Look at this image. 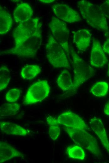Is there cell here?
Listing matches in <instances>:
<instances>
[{
  "label": "cell",
  "mask_w": 109,
  "mask_h": 163,
  "mask_svg": "<svg viewBox=\"0 0 109 163\" xmlns=\"http://www.w3.org/2000/svg\"><path fill=\"white\" fill-rule=\"evenodd\" d=\"M42 25L37 18L19 24L13 33L14 46L1 51L0 55H13L23 57L35 56L42 44Z\"/></svg>",
  "instance_id": "obj_1"
},
{
  "label": "cell",
  "mask_w": 109,
  "mask_h": 163,
  "mask_svg": "<svg viewBox=\"0 0 109 163\" xmlns=\"http://www.w3.org/2000/svg\"><path fill=\"white\" fill-rule=\"evenodd\" d=\"M77 4L83 18L89 25L96 29L108 32L106 18L99 6L85 0L78 1Z\"/></svg>",
  "instance_id": "obj_2"
},
{
  "label": "cell",
  "mask_w": 109,
  "mask_h": 163,
  "mask_svg": "<svg viewBox=\"0 0 109 163\" xmlns=\"http://www.w3.org/2000/svg\"><path fill=\"white\" fill-rule=\"evenodd\" d=\"M70 53L72 58L74 72L73 85L69 91H75L86 81L94 75L95 70L76 52L73 48L70 46Z\"/></svg>",
  "instance_id": "obj_3"
},
{
  "label": "cell",
  "mask_w": 109,
  "mask_h": 163,
  "mask_svg": "<svg viewBox=\"0 0 109 163\" xmlns=\"http://www.w3.org/2000/svg\"><path fill=\"white\" fill-rule=\"evenodd\" d=\"M64 129L73 142L93 155H101L99 147L96 139L86 129L64 127Z\"/></svg>",
  "instance_id": "obj_4"
},
{
  "label": "cell",
  "mask_w": 109,
  "mask_h": 163,
  "mask_svg": "<svg viewBox=\"0 0 109 163\" xmlns=\"http://www.w3.org/2000/svg\"><path fill=\"white\" fill-rule=\"evenodd\" d=\"M46 53L48 60L53 67L70 68L66 53L52 34L49 35L46 44Z\"/></svg>",
  "instance_id": "obj_5"
},
{
  "label": "cell",
  "mask_w": 109,
  "mask_h": 163,
  "mask_svg": "<svg viewBox=\"0 0 109 163\" xmlns=\"http://www.w3.org/2000/svg\"><path fill=\"white\" fill-rule=\"evenodd\" d=\"M52 34L62 47L66 54L70 53L68 39L69 31L66 24L58 18L53 17L49 24Z\"/></svg>",
  "instance_id": "obj_6"
},
{
  "label": "cell",
  "mask_w": 109,
  "mask_h": 163,
  "mask_svg": "<svg viewBox=\"0 0 109 163\" xmlns=\"http://www.w3.org/2000/svg\"><path fill=\"white\" fill-rule=\"evenodd\" d=\"M50 92V87L47 81H37L29 87L23 103L29 105L41 102L49 96Z\"/></svg>",
  "instance_id": "obj_7"
},
{
  "label": "cell",
  "mask_w": 109,
  "mask_h": 163,
  "mask_svg": "<svg viewBox=\"0 0 109 163\" xmlns=\"http://www.w3.org/2000/svg\"><path fill=\"white\" fill-rule=\"evenodd\" d=\"M53 11L58 18L69 23L80 21L82 19L79 13L69 6L58 4L52 6Z\"/></svg>",
  "instance_id": "obj_8"
},
{
  "label": "cell",
  "mask_w": 109,
  "mask_h": 163,
  "mask_svg": "<svg viewBox=\"0 0 109 163\" xmlns=\"http://www.w3.org/2000/svg\"><path fill=\"white\" fill-rule=\"evenodd\" d=\"M60 125L64 127L86 129H87L84 121L80 116L70 111L64 112L57 118Z\"/></svg>",
  "instance_id": "obj_9"
},
{
  "label": "cell",
  "mask_w": 109,
  "mask_h": 163,
  "mask_svg": "<svg viewBox=\"0 0 109 163\" xmlns=\"http://www.w3.org/2000/svg\"><path fill=\"white\" fill-rule=\"evenodd\" d=\"M107 60L99 40L94 39L93 42L90 58V65L92 67H102L107 63Z\"/></svg>",
  "instance_id": "obj_10"
},
{
  "label": "cell",
  "mask_w": 109,
  "mask_h": 163,
  "mask_svg": "<svg viewBox=\"0 0 109 163\" xmlns=\"http://www.w3.org/2000/svg\"><path fill=\"white\" fill-rule=\"evenodd\" d=\"M89 124L92 129L98 137L102 145L109 154V141L101 120L98 118L94 117L90 120Z\"/></svg>",
  "instance_id": "obj_11"
},
{
  "label": "cell",
  "mask_w": 109,
  "mask_h": 163,
  "mask_svg": "<svg viewBox=\"0 0 109 163\" xmlns=\"http://www.w3.org/2000/svg\"><path fill=\"white\" fill-rule=\"evenodd\" d=\"M33 10L28 3H23L18 4L14 10L13 16L14 21L19 24L31 19Z\"/></svg>",
  "instance_id": "obj_12"
},
{
  "label": "cell",
  "mask_w": 109,
  "mask_h": 163,
  "mask_svg": "<svg viewBox=\"0 0 109 163\" xmlns=\"http://www.w3.org/2000/svg\"><path fill=\"white\" fill-rule=\"evenodd\" d=\"M91 36L88 29L78 30L74 33L73 42L79 50L85 51L90 45Z\"/></svg>",
  "instance_id": "obj_13"
},
{
  "label": "cell",
  "mask_w": 109,
  "mask_h": 163,
  "mask_svg": "<svg viewBox=\"0 0 109 163\" xmlns=\"http://www.w3.org/2000/svg\"><path fill=\"white\" fill-rule=\"evenodd\" d=\"M0 128L3 133L8 135L26 136L30 131L18 124L8 121L0 122Z\"/></svg>",
  "instance_id": "obj_14"
},
{
  "label": "cell",
  "mask_w": 109,
  "mask_h": 163,
  "mask_svg": "<svg viewBox=\"0 0 109 163\" xmlns=\"http://www.w3.org/2000/svg\"><path fill=\"white\" fill-rule=\"evenodd\" d=\"M24 157V155L8 143L0 142V162L1 163L14 157Z\"/></svg>",
  "instance_id": "obj_15"
},
{
  "label": "cell",
  "mask_w": 109,
  "mask_h": 163,
  "mask_svg": "<svg viewBox=\"0 0 109 163\" xmlns=\"http://www.w3.org/2000/svg\"><path fill=\"white\" fill-rule=\"evenodd\" d=\"M13 19L10 13L0 6V34L8 33L13 24Z\"/></svg>",
  "instance_id": "obj_16"
},
{
  "label": "cell",
  "mask_w": 109,
  "mask_h": 163,
  "mask_svg": "<svg viewBox=\"0 0 109 163\" xmlns=\"http://www.w3.org/2000/svg\"><path fill=\"white\" fill-rule=\"evenodd\" d=\"M57 82L63 92L70 91L73 86V82L69 71L66 69L63 70L58 76Z\"/></svg>",
  "instance_id": "obj_17"
},
{
  "label": "cell",
  "mask_w": 109,
  "mask_h": 163,
  "mask_svg": "<svg viewBox=\"0 0 109 163\" xmlns=\"http://www.w3.org/2000/svg\"><path fill=\"white\" fill-rule=\"evenodd\" d=\"M41 71V68L39 65H27L23 67L21 69V76L24 79L30 80L35 78Z\"/></svg>",
  "instance_id": "obj_18"
},
{
  "label": "cell",
  "mask_w": 109,
  "mask_h": 163,
  "mask_svg": "<svg viewBox=\"0 0 109 163\" xmlns=\"http://www.w3.org/2000/svg\"><path fill=\"white\" fill-rule=\"evenodd\" d=\"M47 124L49 125V133L50 137L54 141L59 137L60 132V124L57 118L49 116L46 118Z\"/></svg>",
  "instance_id": "obj_19"
},
{
  "label": "cell",
  "mask_w": 109,
  "mask_h": 163,
  "mask_svg": "<svg viewBox=\"0 0 109 163\" xmlns=\"http://www.w3.org/2000/svg\"><path fill=\"white\" fill-rule=\"evenodd\" d=\"M20 105L17 103H5L0 107L1 116H10L16 115L19 112Z\"/></svg>",
  "instance_id": "obj_20"
},
{
  "label": "cell",
  "mask_w": 109,
  "mask_h": 163,
  "mask_svg": "<svg viewBox=\"0 0 109 163\" xmlns=\"http://www.w3.org/2000/svg\"><path fill=\"white\" fill-rule=\"evenodd\" d=\"M108 89L107 83L101 81L97 82L94 84L91 88L90 92L95 96L101 97L107 95Z\"/></svg>",
  "instance_id": "obj_21"
},
{
  "label": "cell",
  "mask_w": 109,
  "mask_h": 163,
  "mask_svg": "<svg viewBox=\"0 0 109 163\" xmlns=\"http://www.w3.org/2000/svg\"><path fill=\"white\" fill-rule=\"evenodd\" d=\"M11 79L10 73L8 68L2 65L0 67V91L6 88L9 84Z\"/></svg>",
  "instance_id": "obj_22"
},
{
  "label": "cell",
  "mask_w": 109,
  "mask_h": 163,
  "mask_svg": "<svg viewBox=\"0 0 109 163\" xmlns=\"http://www.w3.org/2000/svg\"><path fill=\"white\" fill-rule=\"evenodd\" d=\"M67 151L69 157L71 158L82 160L85 158L84 150L78 145L69 146L67 149Z\"/></svg>",
  "instance_id": "obj_23"
},
{
  "label": "cell",
  "mask_w": 109,
  "mask_h": 163,
  "mask_svg": "<svg viewBox=\"0 0 109 163\" xmlns=\"http://www.w3.org/2000/svg\"><path fill=\"white\" fill-rule=\"evenodd\" d=\"M20 90L17 88H12L9 90L6 94V100L10 103L17 101L20 96Z\"/></svg>",
  "instance_id": "obj_24"
},
{
  "label": "cell",
  "mask_w": 109,
  "mask_h": 163,
  "mask_svg": "<svg viewBox=\"0 0 109 163\" xmlns=\"http://www.w3.org/2000/svg\"><path fill=\"white\" fill-rule=\"evenodd\" d=\"M105 17L109 18V0H106L99 6Z\"/></svg>",
  "instance_id": "obj_25"
},
{
  "label": "cell",
  "mask_w": 109,
  "mask_h": 163,
  "mask_svg": "<svg viewBox=\"0 0 109 163\" xmlns=\"http://www.w3.org/2000/svg\"><path fill=\"white\" fill-rule=\"evenodd\" d=\"M103 50L104 52L109 54V39L105 42L103 47Z\"/></svg>",
  "instance_id": "obj_26"
},
{
  "label": "cell",
  "mask_w": 109,
  "mask_h": 163,
  "mask_svg": "<svg viewBox=\"0 0 109 163\" xmlns=\"http://www.w3.org/2000/svg\"><path fill=\"white\" fill-rule=\"evenodd\" d=\"M103 111L105 115L109 116V100L105 104Z\"/></svg>",
  "instance_id": "obj_27"
},
{
  "label": "cell",
  "mask_w": 109,
  "mask_h": 163,
  "mask_svg": "<svg viewBox=\"0 0 109 163\" xmlns=\"http://www.w3.org/2000/svg\"><path fill=\"white\" fill-rule=\"evenodd\" d=\"M39 1H40L41 2L46 3H50L52 2H53L54 1V0H39Z\"/></svg>",
  "instance_id": "obj_28"
},
{
  "label": "cell",
  "mask_w": 109,
  "mask_h": 163,
  "mask_svg": "<svg viewBox=\"0 0 109 163\" xmlns=\"http://www.w3.org/2000/svg\"><path fill=\"white\" fill-rule=\"evenodd\" d=\"M107 76L109 77V65H108V71H107Z\"/></svg>",
  "instance_id": "obj_29"
}]
</instances>
